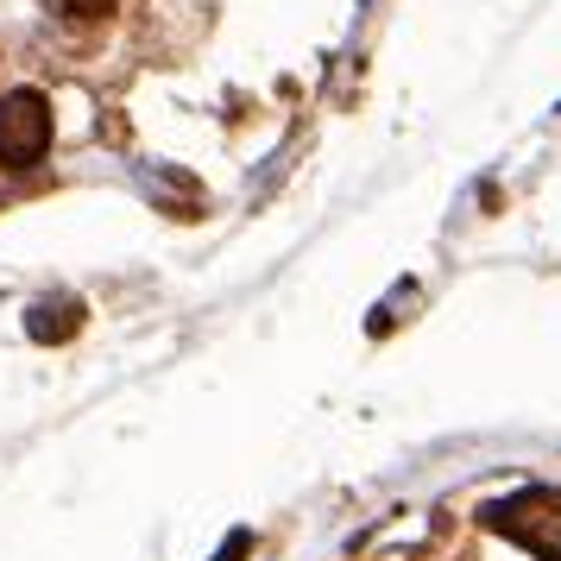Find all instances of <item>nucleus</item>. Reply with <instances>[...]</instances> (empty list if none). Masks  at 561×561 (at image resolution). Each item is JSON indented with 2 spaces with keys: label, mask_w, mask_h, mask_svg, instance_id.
<instances>
[{
  "label": "nucleus",
  "mask_w": 561,
  "mask_h": 561,
  "mask_svg": "<svg viewBox=\"0 0 561 561\" xmlns=\"http://www.w3.org/2000/svg\"><path fill=\"white\" fill-rule=\"evenodd\" d=\"M45 146H51V107H45V95H32V89L7 95L0 102V164H32Z\"/></svg>",
  "instance_id": "2"
},
{
  "label": "nucleus",
  "mask_w": 561,
  "mask_h": 561,
  "mask_svg": "<svg viewBox=\"0 0 561 561\" xmlns=\"http://www.w3.org/2000/svg\"><path fill=\"white\" fill-rule=\"evenodd\" d=\"M57 7H64L70 20H107V13H114V0H57Z\"/></svg>",
  "instance_id": "4"
},
{
  "label": "nucleus",
  "mask_w": 561,
  "mask_h": 561,
  "mask_svg": "<svg viewBox=\"0 0 561 561\" xmlns=\"http://www.w3.org/2000/svg\"><path fill=\"white\" fill-rule=\"evenodd\" d=\"M26 329H32V341H70L82 329V304L77 297H38L26 316Z\"/></svg>",
  "instance_id": "3"
},
{
  "label": "nucleus",
  "mask_w": 561,
  "mask_h": 561,
  "mask_svg": "<svg viewBox=\"0 0 561 561\" xmlns=\"http://www.w3.org/2000/svg\"><path fill=\"white\" fill-rule=\"evenodd\" d=\"M485 524L499 536H511L517 549H530L542 561H561V492L549 485H530V492H511L485 511Z\"/></svg>",
  "instance_id": "1"
}]
</instances>
